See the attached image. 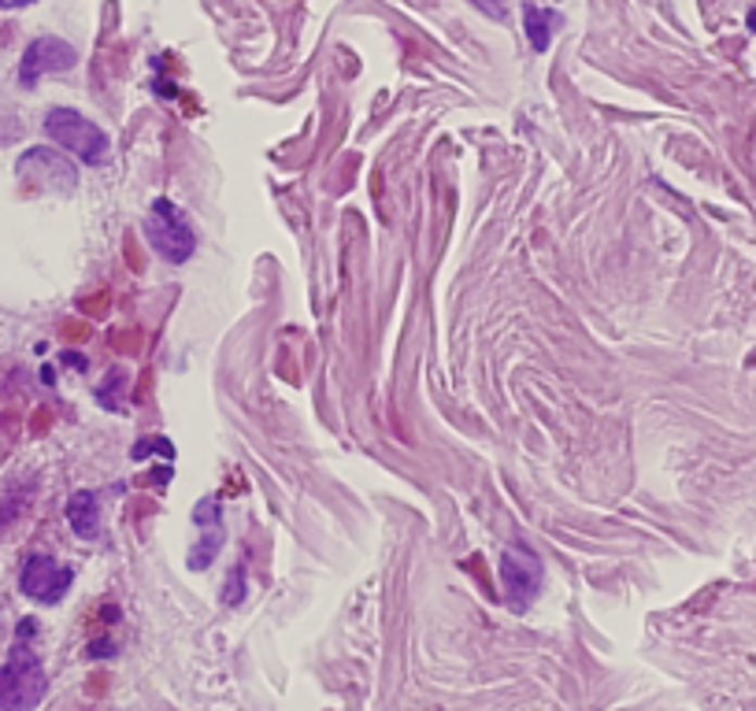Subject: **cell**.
<instances>
[{"label": "cell", "mask_w": 756, "mask_h": 711, "mask_svg": "<svg viewBox=\"0 0 756 711\" xmlns=\"http://www.w3.org/2000/svg\"><path fill=\"white\" fill-rule=\"evenodd\" d=\"M71 582H75V571L56 563L52 556H45V553L30 556V560L23 563V574H20L23 597L38 600V605H60V600L67 597Z\"/></svg>", "instance_id": "8992f818"}, {"label": "cell", "mask_w": 756, "mask_h": 711, "mask_svg": "<svg viewBox=\"0 0 756 711\" xmlns=\"http://www.w3.org/2000/svg\"><path fill=\"white\" fill-rule=\"evenodd\" d=\"M78 63V52L71 49L63 38H38L26 45L23 60H20V86L34 89L45 75H63Z\"/></svg>", "instance_id": "52a82bcc"}, {"label": "cell", "mask_w": 756, "mask_h": 711, "mask_svg": "<svg viewBox=\"0 0 756 711\" xmlns=\"http://www.w3.org/2000/svg\"><path fill=\"white\" fill-rule=\"evenodd\" d=\"M15 175L30 193H71L78 186V170L56 149L34 145L15 160Z\"/></svg>", "instance_id": "277c9868"}, {"label": "cell", "mask_w": 756, "mask_h": 711, "mask_svg": "<svg viewBox=\"0 0 756 711\" xmlns=\"http://www.w3.org/2000/svg\"><path fill=\"white\" fill-rule=\"evenodd\" d=\"M146 241L156 249V256H164L167 264H189L197 252V233L189 227L178 204H171L167 196H156L146 215Z\"/></svg>", "instance_id": "3957f363"}, {"label": "cell", "mask_w": 756, "mask_h": 711, "mask_svg": "<svg viewBox=\"0 0 756 711\" xmlns=\"http://www.w3.org/2000/svg\"><path fill=\"white\" fill-rule=\"evenodd\" d=\"M0 4H4V0H0Z\"/></svg>", "instance_id": "ffe728a7"}, {"label": "cell", "mask_w": 756, "mask_h": 711, "mask_svg": "<svg viewBox=\"0 0 756 711\" xmlns=\"http://www.w3.org/2000/svg\"><path fill=\"white\" fill-rule=\"evenodd\" d=\"M45 134H49L60 149H67L71 156H78L89 167H101L108 160V145H112L101 126L93 119H86L83 112H75V107H52V112L45 115Z\"/></svg>", "instance_id": "7a4b0ae2"}, {"label": "cell", "mask_w": 756, "mask_h": 711, "mask_svg": "<svg viewBox=\"0 0 756 711\" xmlns=\"http://www.w3.org/2000/svg\"><path fill=\"white\" fill-rule=\"evenodd\" d=\"M123 338H112L108 345L115 348V353H141V334L138 330H119Z\"/></svg>", "instance_id": "5bb4252c"}, {"label": "cell", "mask_w": 756, "mask_h": 711, "mask_svg": "<svg viewBox=\"0 0 756 711\" xmlns=\"http://www.w3.org/2000/svg\"><path fill=\"white\" fill-rule=\"evenodd\" d=\"M63 364H71V367H75V371H86L89 359H86V356H78V353H63Z\"/></svg>", "instance_id": "ac0fdd59"}, {"label": "cell", "mask_w": 756, "mask_h": 711, "mask_svg": "<svg viewBox=\"0 0 756 711\" xmlns=\"http://www.w3.org/2000/svg\"><path fill=\"white\" fill-rule=\"evenodd\" d=\"M134 460H146V456H164V460H175V445L167 437H141L134 445Z\"/></svg>", "instance_id": "7c38bea8"}, {"label": "cell", "mask_w": 756, "mask_h": 711, "mask_svg": "<svg viewBox=\"0 0 756 711\" xmlns=\"http://www.w3.org/2000/svg\"><path fill=\"white\" fill-rule=\"evenodd\" d=\"M749 30L756 34V8H753V12H749Z\"/></svg>", "instance_id": "d6986e66"}, {"label": "cell", "mask_w": 756, "mask_h": 711, "mask_svg": "<svg viewBox=\"0 0 756 711\" xmlns=\"http://www.w3.org/2000/svg\"><path fill=\"white\" fill-rule=\"evenodd\" d=\"M67 523L83 542H97V537H101V508H97L93 490H78L75 497L67 500Z\"/></svg>", "instance_id": "9c48e42d"}, {"label": "cell", "mask_w": 756, "mask_h": 711, "mask_svg": "<svg viewBox=\"0 0 756 711\" xmlns=\"http://www.w3.org/2000/svg\"><path fill=\"white\" fill-rule=\"evenodd\" d=\"M123 390H126V371L123 367H115V371H108L104 382L97 385V404L108 411H123V401H119Z\"/></svg>", "instance_id": "8fae6325"}, {"label": "cell", "mask_w": 756, "mask_h": 711, "mask_svg": "<svg viewBox=\"0 0 756 711\" xmlns=\"http://www.w3.org/2000/svg\"><path fill=\"white\" fill-rule=\"evenodd\" d=\"M245 600V567H234L227 586H223V605H241Z\"/></svg>", "instance_id": "4fadbf2b"}, {"label": "cell", "mask_w": 756, "mask_h": 711, "mask_svg": "<svg viewBox=\"0 0 756 711\" xmlns=\"http://www.w3.org/2000/svg\"><path fill=\"white\" fill-rule=\"evenodd\" d=\"M545 582V563L534 548L527 545H508L501 553V586H504V600L512 608L524 611L527 605H534V597L542 593Z\"/></svg>", "instance_id": "5b68a950"}, {"label": "cell", "mask_w": 756, "mask_h": 711, "mask_svg": "<svg viewBox=\"0 0 756 711\" xmlns=\"http://www.w3.org/2000/svg\"><path fill=\"white\" fill-rule=\"evenodd\" d=\"M49 693V678L38 660V652L30 645H20L8 656V663L0 668V711H34Z\"/></svg>", "instance_id": "6da1fadb"}, {"label": "cell", "mask_w": 756, "mask_h": 711, "mask_svg": "<svg viewBox=\"0 0 756 711\" xmlns=\"http://www.w3.org/2000/svg\"><path fill=\"white\" fill-rule=\"evenodd\" d=\"M60 330H63V338H67V341H86L89 338V327H86V322H78V319H67Z\"/></svg>", "instance_id": "9a60e30c"}, {"label": "cell", "mask_w": 756, "mask_h": 711, "mask_svg": "<svg viewBox=\"0 0 756 711\" xmlns=\"http://www.w3.org/2000/svg\"><path fill=\"white\" fill-rule=\"evenodd\" d=\"M108 301H112V293H108V290H101V293L86 296V301H83V308H86L89 315H101V312L108 308Z\"/></svg>", "instance_id": "2e32d148"}, {"label": "cell", "mask_w": 756, "mask_h": 711, "mask_svg": "<svg viewBox=\"0 0 756 711\" xmlns=\"http://www.w3.org/2000/svg\"><path fill=\"white\" fill-rule=\"evenodd\" d=\"M193 523L201 526L204 534H201V542L189 548L186 563H189V571H204V567L215 563V556H219V548H223V511H219V500L204 497L201 504H197V508H193Z\"/></svg>", "instance_id": "ba28073f"}, {"label": "cell", "mask_w": 756, "mask_h": 711, "mask_svg": "<svg viewBox=\"0 0 756 711\" xmlns=\"http://www.w3.org/2000/svg\"><path fill=\"white\" fill-rule=\"evenodd\" d=\"M471 4H479L486 15H490V20H504V15H508V8H504V0H471Z\"/></svg>", "instance_id": "e0dca14e"}, {"label": "cell", "mask_w": 756, "mask_h": 711, "mask_svg": "<svg viewBox=\"0 0 756 711\" xmlns=\"http://www.w3.org/2000/svg\"><path fill=\"white\" fill-rule=\"evenodd\" d=\"M556 23H560V15L549 12V8H538V4H527L524 8V26H527V38H530V45H534V52H545L549 49Z\"/></svg>", "instance_id": "30bf717a"}]
</instances>
